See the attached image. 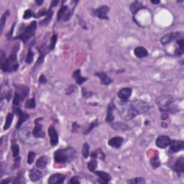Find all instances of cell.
I'll return each mask as SVG.
<instances>
[{
	"instance_id": "23",
	"label": "cell",
	"mask_w": 184,
	"mask_h": 184,
	"mask_svg": "<svg viewBox=\"0 0 184 184\" xmlns=\"http://www.w3.org/2000/svg\"><path fill=\"white\" fill-rule=\"evenodd\" d=\"M115 109V105L113 103V101H111L108 105V108H107V118H106V121L107 122H112L114 119V114H113V111Z\"/></svg>"
},
{
	"instance_id": "34",
	"label": "cell",
	"mask_w": 184,
	"mask_h": 184,
	"mask_svg": "<svg viewBox=\"0 0 184 184\" xmlns=\"http://www.w3.org/2000/svg\"><path fill=\"white\" fill-rule=\"evenodd\" d=\"M58 40V35L56 33H54L53 35L50 38V45H49V50H54L55 47H56V43H57Z\"/></svg>"
},
{
	"instance_id": "11",
	"label": "cell",
	"mask_w": 184,
	"mask_h": 184,
	"mask_svg": "<svg viewBox=\"0 0 184 184\" xmlns=\"http://www.w3.org/2000/svg\"><path fill=\"white\" fill-rule=\"evenodd\" d=\"M48 135L50 136V142L52 147L56 146L58 143V135L53 125H50L48 128Z\"/></svg>"
},
{
	"instance_id": "31",
	"label": "cell",
	"mask_w": 184,
	"mask_h": 184,
	"mask_svg": "<svg viewBox=\"0 0 184 184\" xmlns=\"http://www.w3.org/2000/svg\"><path fill=\"white\" fill-rule=\"evenodd\" d=\"M38 50H39V52H40V56H39L38 59V60H37L36 66H35L40 65V64H41L43 62L44 57H45V56H46V50H44V48L43 46H41L40 48H38Z\"/></svg>"
},
{
	"instance_id": "6",
	"label": "cell",
	"mask_w": 184,
	"mask_h": 184,
	"mask_svg": "<svg viewBox=\"0 0 184 184\" xmlns=\"http://www.w3.org/2000/svg\"><path fill=\"white\" fill-rule=\"evenodd\" d=\"M92 15L101 19H109L107 14L109 12L108 6L102 5L97 9H92Z\"/></svg>"
},
{
	"instance_id": "19",
	"label": "cell",
	"mask_w": 184,
	"mask_h": 184,
	"mask_svg": "<svg viewBox=\"0 0 184 184\" xmlns=\"http://www.w3.org/2000/svg\"><path fill=\"white\" fill-rule=\"evenodd\" d=\"M123 142H124V138H123L122 137L117 136L111 138L110 140H109L108 144L109 146L112 147V148H119L122 146Z\"/></svg>"
},
{
	"instance_id": "13",
	"label": "cell",
	"mask_w": 184,
	"mask_h": 184,
	"mask_svg": "<svg viewBox=\"0 0 184 184\" xmlns=\"http://www.w3.org/2000/svg\"><path fill=\"white\" fill-rule=\"evenodd\" d=\"M171 143V139L169 137L165 135L159 136L156 140V146L159 148H165Z\"/></svg>"
},
{
	"instance_id": "46",
	"label": "cell",
	"mask_w": 184,
	"mask_h": 184,
	"mask_svg": "<svg viewBox=\"0 0 184 184\" xmlns=\"http://www.w3.org/2000/svg\"><path fill=\"white\" fill-rule=\"evenodd\" d=\"M47 12H48V11H46L45 9H41V10L39 11L38 13L35 14V15H34V17H35V18H39V17L44 16V15H46Z\"/></svg>"
},
{
	"instance_id": "7",
	"label": "cell",
	"mask_w": 184,
	"mask_h": 184,
	"mask_svg": "<svg viewBox=\"0 0 184 184\" xmlns=\"http://www.w3.org/2000/svg\"><path fill=\"white\" fill-rule=\"evenodd\" d=\"M73 8L71 10H68V6L66 5H62L60 7L59 11L58 12L57 14V20L60 21L62 19H63L64 21H67L68 19H70V17L72 16V14L74 10Z\"/></svg>"
},
{
	"instance_id": "52",
	"label": "cell",
	"mask_w": 184,
	"mask_h": 184,
	"mask_svg": "<svg viewBox=\"0 0 184 184\" xmlns=\"http://www.w3.org/2000/svg\"><path fill=\"white\" fill-rule=\"evenodd\" d=\"M15 158H16V159H15V165H14V167L17 168V167H18L19 165V162H20V158L18 156V157H17Z\"/></svg>"
},
{
	"instance_id": "30",
	"label": "cell",
	"mask_w": 184,
	"mask_h": 184,
	"mask_svg": "<svg viewBox=\"0 0 184 184\" xmlns=\"http://www.w3.org/2000/svg\"><path fill=\"white\" fill-rule=\"evenodd\" d=\"M14 118V115L12 113H8L7 117H6V122L5 124L4 125V130L6 131L10 127L12 123V120Z\"/></svg>"
},
{
	"instance_id": "1",
	"label": "cell",
	"mask_w": 184,
	"mask_h": 184,
	"mask_svg": "<svg viewBox=\"0 0 184 184\" xmlns=\"http://www.w3.org/2000/svg\"><path fill=\"white\" fill-rule=\"evenodd\" d=\"M158 108L162 112H175L177 110L175 99L172 95L164 94L156 99Z\"/></svg>"
},
{
	"instance_id": "48",
	"label": "cell",
	"mask_w": 184,
	"mask_h": 184,
	"mask_svg": "<svg viewBox=\"0 0 184 184\" xmlns=\"http://www.w3.org/2000/svg\"><path fill=\"white\" fill-rule=\"evenodd\" d=\"M184 52V48H181V47H179L175 50V55L177 56H181V55L183 54Z\"/></svg>"
},
{
	"instance_id": "29",
	"label": "cell",
	"mask_w": 184,
	"mask_h": 184,
	"mask_svg": "<svg viewBox=\"0 0 184 184\" xmlns=\"http://www.w3.org/2000/svg\"><path fill=\"white\" fill-rule=\"evenodd\" d=\"M111 127L116 130H130L128 125L123 122H116L111 124Z\"/></svg>"
},
{
	"instance_id": "2",
	"label": "cell",
	"mask_w": 184,
	"mask_h": 184,
	"mask_svg": "<svg viewBox=\"0 0 184 184\" xmlns=\"http://www.w3.org/2000/svg\"><path fill=\"white\" fill-rule=\"evenodd\" d=\"M19 49V44L15 46L12 53L9 55L8 58H5L1 61V69L4 72L16 71L19 68V63L17 62V52Z\"/></svg>"
},
{
	"instance_id": "28",
	"label": "cell",
	"mask_w": 184,
	"mask_h": 184,
	"mask_svg": "<svg viewBox=\"0 0 184 184\" xmlns=\"http://www.w3.org/2000/svg\"><path fill=\"white\" fill-rule=\"evenodd\" d=\"M91 157L92 159L99 158V159H101V160H104L105 159V154L102 152L101 149L99 148V149H97L95 151L91 152Z\"/></svg>"
},
{
	"instance_id": "33",
	"label": "cell",
	"mask_w": 184,
	"mask_h": 184,
	"mask_svg": "<svg viewBox=\"0 0 184 184\" xmlns=\"http://www.w3.org/2000/svg\"><path fill=\"white\" fill-rule=\"evenodd\" d=\"M9 15H10V12H9V10H7L3 14L2 16L1 22H0L1 23V27H0V29H1V34H2L4 27H5V25L6 23V20H7V17H8Z\"/></svg>"
},
{
	"instance_id": "38",
	"label": "cell",
	"mask_w": 184,
	"mask_h": 184,
	"mask_svg": "<svg viewBox=\"0 0 184 184\" xmlns=\"http://www.w3.org/2000/svg\"><path fill=\"white\" fill-rule=\"evenodd\" d=\"M97 161L95 159L91 160V161L88 162V168L91 172H94L96 168L97 167Z\"/></svg>"
},
{
	"instance_id": "45",
	"label": "cell",
	"mask_w": 184,
	"mask_h": 184,
	"mask_svg": "<svg viewBox=\"0 0 184 184\" xmlns=\"http://www.w3.org/2000/svg\"><path fill=\"white\" fill-rule=\"evenodd\" d=\"M76 90H77V88H76V86L74 85L69 86V87H68L66 90V94H71L72 93H74Z\"/></svg>"
},
{
	"instance_id": "41",
	"label": "cell",
	"mask_w": 184,
	"mask_h": 184,
	"mask_svg": "<svg viewBox=\"0 0 184 184\" xmlns=\"http://www.w3.org/2000/svg\"><path fill=\"white\" fill-rule=\"evenodd\" d=\"M35 99H28L25 103V107L27 109H34L35 107Z\"/></svg>"
},
{
	"instance_id": "35",
	"label": "cell",
	"mask_w": 184,
	"mask_h": 184,
	"mask_svg": "<svg viewBox=\"0 0 184 184\" xmlns=\"http://www.w3.org/2000/svg\"><path fill=\"white\" fill-rule=\"evenodd\" d=\"M127 183L130 184H142L145 183V180L143 178H135V179H132L130 180H127Z\"/></svg>"
},
{
	"instance_id": "18",
	"label": "cell",
	"mask_w": 184,
	"mask_h": 184,
	"mask_svg": "<svg viewBox=\"0 0 184 184\" xmlns=\"http://www.w3.org/2000/svg\"><path fill=\"white\" fill-rule=\"evenodd\" d=\"M95 76L99 78L100 79V82L102 85L104 86H108L112 82V79L108 77L107 74L105 72H97L95 73Z\"/></svg>"
},
{
	"instance_id": "36",
	"label": "cell",
	"mask_w": 184,
	"mask_h": 184,
	"mask_svg": "<svg viewBox=\"0 0 184 184\" xmlns=\"http://www.w3.org/2000/svg\"><path fill=\"white\" fill-rule=\"evenodd\" d=\"M150 162L153 168H158L160 165V164H161L160 163V159H159V158H158V155L154 156L153 158H151V160H150Z\"/></svg>"
},
{
	"instance_id": "49",
	"label": "cell",
	"mask_w": 184,
	"mask_h": 184,
	"mask_svg": "<svg viewBox=\"0 0 184 184\" xmlns=\"http://www.w3.org/2000/svg\"><path fill=\"white\" fill-rule=\"evenodd\" d=\"M70 183H80L79 181V176H73V177H72L70 180L69 181Z\"/></svg>"
},
{
	"instance_id": "43",
	"label": "cell",
	"mask_w": 184,
	"mask_h": 184,
	"mask_svg": "<svg viewBox=\"0 0 184 184\" xmlns=\"http://www.w3.org/2000/svg\"><path fill=\"white\" fill-rule=\"evenodd\" d=\"M35 156H36V154H35L34 152L31 151L29 152L28 155H27V163H28L29 165H31V164L33 163Z\"/></svg>"
},
{
	"instance_id": "10",
	"label": "cell",
	"mask_w": 184,
	"mask_h": 184,
	"mask_svg": "<svg viewBox=\"0 0 184 184\" xmlns=\"http://www.w3.org/2000/svg\"><path fill=\"white\" fill-rule=\"evenodd\" d=\"M19 137L22 142L27 144H31L32 142V139H31V132L30 128L28 127H24L22 130H19Z\"/></svg>"
},
{
	"instance_id": "42",
	"label": "cell",
	"mask_w": 184,
	"mask_h": 184,
	"mask_svg": "<svg viewBox=\"0 0 184 184\" xmlns=\"http://www.w3.org/2000/svg\"><path fill=\"white\" fill-rule=\"evenodd\" d=\"M33 56H34V54H33V52L32 51V50L30 48L28 50V52H27V55L26 57V63L28 64H30L33 61Z\"/></svg>"
},
{
	"instance_id": "8",
	"label": "cell",
	"mask_w": 184,
	"mask_h": 184,
	"mask_svg": "<svg viewBox=\"0 0 184 184\" xmlns=\"http://www.w3.org/2000/svg\"><path fill=\"white\" fill-rule=\"evenodd\" d=\"M181 36L182 32H170L168 33V34L164 35V36L160 39V43H161L162 45L165 46V45L170 43L173 42L174 40H179L180 38H181Z\"/></svg>"
},
{
	"instance_id": "56",
	"label": "cell",
	"mask_w": 184,
	"mask_h": 184,
	"mask_svg": "<svg viewBox=\"0 0 184 184\" xmlns=\"http://www.w3.org/2000/svg\"><path fill=\"white\" fill-rule=\"evenodd\" d=\"M35 2L38 4V5H42L43 2V1H36Z\"/></svg>"
},
{
	"instance_id": "27",
	"label": "cell",
	"mask_w": 184,
	"mask_h": 184,
	"mask_svg": "<svg viewBox=\"0 0 184 184\" xmlns=\"http://www.w3.org/2000/svg\"><path fill=\"white\" fill-rule=\"evenodd\" d=\"M47 164H48V158L46 155H43L37 160L36 167L43 169V168L46 167Z\"/></svg>"
},
{
	"instance_id": "47",
	"label": "cell",
	"mask_w": 184,
	"mask_h": 184,
	"mask_svg": "<svg viewBox=\"0 0 184 184\" xmlns=\"http://www.w3.org/2000/svg\"><path fill=\"white\" fill-rule=\"evenodd\" d=\"M32 11L30 10V9H27V10H26L25 12V14L24 15H23V19H27L29 18H30L32 16Z\"/></svg>"
},
{
	"instance_id": "25",
	"label": "cell",
	"mask_w": 184,
	"mask_h": 184,
	"mask_svg": "<svg viewBox=\"0 0 184 184\" xmlns=\"http://www.w3.org/2000/svg\"><path fill=\"white\" fill-rule=\"evenodd\" d=\"M144 6L142 5L140 2L139 1H135L134 2H132L130 5V10L132 15H135L139 10H140L141 9H143Z\"/></svg>"
},
{
	"instance_id": "40",
	"label": "cell",
	"mask_w": 184,
	"mask_h": 184,
	"mask_svg": "<svg viewBox=\"0 0 184 184\" xmlns=\"http://www.w3.org/2000/svg\"><path fill=\"white\" fill-rule=\"evenodd\" d=\"M99 122H98V120L94 121L93 122L90 124L89 127L87 128V130H86L85 131H83V134L84 135H88V134H89V133L91 132V131L92 130H93V129L94 128V127H97V125H99Z\"/></svg>"
},
{
	"instance_id": "16",
	"label": "cell",
	"mask_w": 184,
	"mask_h": 184,
	"mask_svg": "<svg viewBox=\"0 0 184 184\" xmlns=\"http://www.w3.org/2000/svg\"><path fill=\"white\" fill-rule=\"evenodd\" d=\"M43 177V174L37 168H32L29 172V178L32 182L38 181L42 179Z\"/></svg>"
},
{
	"instance_id": "3",
	"label": "cell",
	"mask_w": 184,
	"mask_h": 184,
	"mask_svg": "<svg viewBox=\"0 0 184 184\" xmlns=\"http://www.w3.org/2000/svg\"><path fill=\"white\" fill-rule=\"evenodd\" d=\"M76 157V151L72 148L58 149L54 152V160L57 163H66L72 161Z\"/></svg>"
},
{
	"instance_id": "44",
	"label": "cell",
	"mask_w": 184,
	"mask_h": 184,
	"mask_svg": "<svg viewBox=\"0 0 184 184\" xmlns=\"http://www.w3.org/2000/svg\"><path fill=\"white\" fill-rule=\"evenodd\" d=\"M21 101H22V99H21L20 97L18 94V93L15 92V97H14V99H13V104L15 106H19V104H20Z\"/></svg>"
},
{
	"instance_id": "9",
	"label": "cell",
	"mask_w": 184,
	"mask_h": 184,
	"mask_svg": "<svg viewBox=\"0 0 184 184\" xmlns=\"http://www.w3.org/2000/svg\"><path fill=\"white\" fill-rule=\"evenodd\" d=\"M13 111H14V113H15V114H16L17 116L19 117V120L17 123L16 128L17 129L19 128V127H21V125H22L23 123H24L25 121L27 120V119H29L30 116H29L28 114H27V113H25V112H24V111H22L18 107H17V106L14 107Z\"/></svg>"
},
{
	"instance_id": "5",
	"label": "cell",
	"mask_w": 184,
	"mask_h": 184,
	"mask_svg": "<svg viewBox=\"0 0 184 184\" xmlns=\"http://www.w3.org/2000/svg\"><path fill=\"white\" fill-rule=\"evenodd\" d=\"M129 104L136 116L145 114L150 109L149 104L146 101L140 100V99H136V100L130 101Z\"/></svg>"
},
{
	"instance_id": "14",
	"label": "cell",
	"mask_w": 184,
	"mask_h": 184,
	"mask_svg": "<svg viewBox=\"0 0 184 184\" xmlns=\"http://www.w3.org/2000/svg\"><path fill=\"white\" fill-rule=\"evenodd\" d=\"M66 175L60 173H55L53 174L49 177L48 183L49 184H55V183H63L65 181Z\"/></svg>"
},
{
	"instance_id": "4",
	"label": "cell",
	"mask_w": 184,
	"mask_h": 184,
	"mask_svg": "<svg viewBox=\"0 0 184 184\" xmlns=\"http://www.w3.org/2000/svg\"><path fill=\"white\" fill-rule=\"evenodd\" d=\"M36 30H37V22L32 21L28 26H27L26 27H25V28L23 29L22 32H21L20 34L15 37L14 39H15V40H16V39H20L24 43H26L27 41L30 40L32 37L34 36L35 32H36Z\"/></svg>"
},
{
	"instance_id": "15",
	"label": "cell",
	"mask_w": 184,
	"mask_h": 184,
	"mask_svg": "<svg viewBox=\"0 0 184 184\" xmlns=\"http://www.w3.org/2000/svg\"><path fill=\"white\" fill-rule=\"evenodd\" d=\"M170 145H171L170 150H171L172 152H178L182 150H183L184 142L182 140H173L172 141L171 140Z\"/></svg>"
},
{
	"instance_id": "53",
	"label": "cell",
	"mask_w": 184,
	"mask_h": 184,
	"mask_svg": "<svg viewBox=\"0 0 184 184\" xmlns=\"http://www.w3.org/2000/svg\"><path fill=\"white\" fill-rule=\"evenodd\" d=\"M58 3H59V1H58V0H54V1H52L51 4H50V9H51L52 7L57 6Z\"/></svg>"
},
{
	"instance_id": "12",
	"label": "cell",
	"mask_w": 184,
	"mask_h": 184,
	"mask_svg": "<svg viewBox=\"0 0 184 184\" xmlns=\"http://www.w3.org/2000/svg\"><path fill=\"white\" fill-rule=\"evenodd\" d=\"M39 119L40 118L36 119V120L35 121V127L34 129H33L32 131V135L34 136V138H45V132L43 130V126L42 124H40V123H39Z\"/></svg>"
},
{
	"instance_id": "39",
	"label": "cell",
	"mask_w": 184,
	"mask_h": 184,
	"mask_svg": "<svg viewBox=\"0 0 184 184\" xmlns=\"http://www.w3.org/2000/svg\"><path fill=\"white\" fill-rule=\"evenodd\" d=\"M82 154H83V156L84 158H88L89 155V144L87 143H84L83 146V149H82Z\"/></svg>"
},
{
	"instance_id": "21",
	"label": "cell",
	"mask_w": 184,
	"mask_h": 184,
	"mask_svg": "<svg viewBox=\"0 0 184 184\" xmlns=\"http://www.w3.org/2000/svg\"><path fill=\"white\" fill-rule=\"evenodd\" d=\"M94 173L98 175L100 179V182L102 183H108L111 181V177L109 173L104 171H94Z\"/></svg>"
},
{
	"instance_id": "20",
	"label": "cell",
	"mask_w": 184,
	"mask_h": 184,
	"mask_svg": "<svg viewBox=\"0 0 184 184\" xmlns=\"http://www.w3.org/2000/svg\"><path fill=\"white\" fill-rule=\"evenodd\" d=\"M173 170L178 173H183L184 172V158L183 156L179 158L173 166Z\"/></svg>"
},
{
	"instance_id": "17",
	"label": "cell",
	"mask_w": 184,
	"mask_h": 184,
	"mask_svg": "<svg viewBox=\"0 0 184 184\" xmlns=\"http://www.w3.org/2000/svg\"><path fill=\"white\" fill-rule=\"evenodd\" d=\"M132 94V89L130 88H123L121 90H119L117 93V96L122 101H127V99L130 97Z\"/></svg>"
},
{
	"instance_id": "24",
	"label": "cell",
	"mask_w": 184,
	"mask_h": 184,
	"mask_svg": "<svg viewBox=\"0 0 184 184\" xmlns=\"http://www.w3.org/2000/svg\"><path fill=\"white\" fill-rule=\"evenodd\" d=\"M135 55L137 58H143L148 56V52L144 47H137L134 50Z\"/></svg>"
},
{
	"instance_id": "26",
	"label": "cell",
	"mask_w": 184,
	"mask_h": 184,
	"mask_svg": "<svg viewBox=\"0 0 184 184\" xmlns=\"http://www.w3.org/2000/svg\"><path fill=\"white\" fill-rule=\"evenodd\" d=\"M73 77L76 79V83H77L78 84H79V85H81V84L83 83V82H85L88 79L87 78L82 77V76H81V70L80 69H77L73 72Z\"/></svg>"
},
{
	"instance_id": "55",
	"label": "cell",
	"mask_w": 184,
	"mask_h": 184,
	"mask_svg": "<svg viewBox=\"0 0 184 184\" xmlns=\"http://www.w3.org/2000/svg\"><path fill=\"white\" fill-rule=\"evenodd\" d=\"M151 2L152 4H154V5H157V4H159L160 3V1H153V0H152Z\"/></svg>"
},
{
	"instance_id": "54",
	"label": "cell",
	"mask_w": 184,
	"mask_h": 184,
	"mask_svg": "<svg viewBox=\"0 0 184 184\" xmlns=\"http://www.w3.org/2000/svg\"><path fill=\"white\" fill-rule=\"evenodd\" d=\"M168 118V114L167 112H163V114L161 115V119L162 120H166Z\"/></svg>"
},
{
	"instance_id": "51",
	"label": "cell",
	"mask_w": 184,
	"mask_h": 184,
	"mask_svg": "<svg viewBox=\"0 0 184 184\" xmlns=\"http://www.w3.org/2000/svg\"><path fill=\"white\" fill-rule=\"evenodd\" d=\"M15 23H14L13 25H12V27H11L10 31H9V32L8 33V35H7V38H8V39H10L11 37H12V32H13V31H14V27H15Z\"/></svg>"
},
{
	"instance_id": "22",
	"label": "cell",
	"mask_w": 184,
	"mask_h": 184,
	"mask_svg": "<svg viewBox=\"0 0 184 184\" xmlns=\"http://www.w3.org/2000/svg\"><path fill=\"white\" fill-rule=\"evenodd\" d=\"M16 91L17 93H18V94L20 97L22 101L24 100V99L27 97V94H28L29 91H30V89L27 87V86H17L16 87Z\"/></svg>"
},
{
	"instance_id": "37",
	"label": "cell",
	"mask_w": 184,
	"mask_h": 184,
	"mask_svg": "<svg viewBox=\"0 0 184 184\" xmlns=\"http://www.w3.org/2000/svg\"><path fill=\"white\" fill-rule=\"evenodd\" d=\"M12 151V155L14 158H17L19 156V147L18 145L16 143H13L11 147Z\"/></svg>"
},
{
	"instance_id": "32",
	"label": "cell",
	"mask_w": 184,
	"mask_h": 184,
	"mask_svg": "<svg viewBox=\"0 0 184 184\" xmlns=\"http://www.w3.org/2000/svg\"><path fill=\"white\" fill-rule=\"evenodd\" d=\"M53 15V10H51V9L50 8L48 10V12H47V14L46 15V17L40 23V24L41 25H46L48 24V23L50 21V19H51Z\"/></svg>"
},
{
	"instance_id": "50",
	"label": "cell",
	"mask_w": 184,
	"mask_h": 184,
	"mask_svg": "<svg viewBox=\"0 0 184 184\" xmlns=\"http://www.w3.org/2000/svg\"><path fill=\"white\" fill-rule=\"evenodd\" d=\"M39 82H40V83H46L47 82V79L43 74H42V75L40 76V78H39Z\"/></svg>"
}]
</instances>
